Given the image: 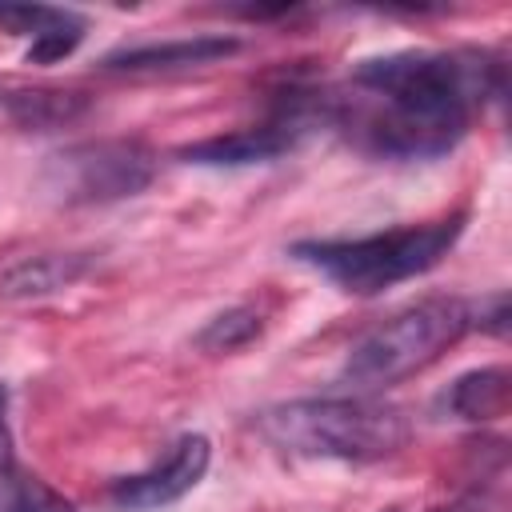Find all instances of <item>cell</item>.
<instances>
[{
	"mask_svg": "<svg viewBox=\"0 0 512 512\" xmlns=\"http://www.w3.org/2000/svg\"><path fill=\"white\" fill-rule=\"evenodd\" d=\"M80 108L72 92H20L16 96V116L20 124H56L68 120Z\"/></svg>",
	"mask_w": 512,
	"mask_h": 512,
	"instance_id": "4fadbf2b",
	"label": "cell"
},
{
	"mask_svg": "<svg viewBox=\"0 0 512 512\" xmlns=\"http://www.w3.org/2000/svg\"><path fill=\"white\" fill-rule=\"evenodd\" d=\"M12 472V436H8V420H4V384H0V476Z\"/></svg>",
	"mask_w": 512,
	"mask_h": 512,
	"instance_id": "5bb4252c",
	"label": "cell"
},
{
	"mask_svg": "<svg viewBox=\"0 0 512 512\" xmlns=\"http://www.w3.org/2000/svg\"><path fill=\"white\" fill-rule=\"evenodd\" d=\"M80 268H84L80 256H32L4 272L0 292L4 296H44V292L72 284L80 276Z\"/></svg>",
	"mask_w": 512,
	"mask_h": 512,
	"instance_id": "30bf717a",
	"label": "cell"
},
{
	"mask_svg": "<svg viewBox=\"0 0 512 512\" xmlns=\"http://www.w3.org/2000/svg\"><path fill=\"white\" fill-rule=\"evenodd\" d=\"M508 396H512V384H508V372L504 368H480V372H468L460 376L452 388H448V408L464 420H496L508 412Z\"/></svg>",
	"mask_w": 512,
	"mask_h": 512,
	"instance_id": "9c48e42d",
	"label": "cell"
},
{
	"mask_svg": "<svg viewBox=\"0 0 512 512\" xmlns=\"http://www.w3.org/2000/svg\"><path fill=\"white\" fill-rule=\"evenodd\" d=\"M436 512H484L476 500H460V504H452V508H436Z\"/></svg>",
	"mask_w": 512,
	"mask_h": 512,
	"instance_id": "9a60e30c",
	"label": "cell"
},
{
	"mask_svg": "<svg viewBox=\"0 0 512 512\" xmlns=\"http://www.w3.org/2000/svg\"><path fill=\"white\" fill-rule=\"evenodd\" d=\"M464 228V216L432 220L420 228H396V232H376L360 240H304L292 248L296 260L312 264L324 272L332 284L356 296H372L380 288H392L400 280H412L448 256Z\"/></svg>",
	"mask_w": 512,
	"mask_h": 512,
	"instance_id": "3957f363",
	"label": "cell"
},
{
	"mask_svg": "<svg viewBox=\"0 0 512 512\" xmlns=\"http://www.w3.org/2000/svg\"><path fill=\"white\" fill-rule=\"evenodd\" d=\"M256 336H260V316L252 308H228V312L212 316L208 328H200L196 344L208 348V352H232V348H244Z\"/></svg>",
	"mask_w": 512,
	"mask_h": 512,
	"instance_id": "8fae6325",
	"label": "cell"
},
{
	"mask_svg": "<svg viewBox=\"0 0 512 512\" xmlns=\"http://www.w3.org/2000/svg\"><path fill=\"white\" fill-rule=\"evenodd\" d=\"M212 448L204 436H180L172 444V452L164 456V464L140 472V476H124L112 484V504L124 512H152L164 508L172 500H180L184 492H192L204 472H208Z\"/></svg>",
	"mask_w": 512,
	"mask_h": 512,
	"instance_id": "8992f818",
	"label": "cell"
},
{
	"mask_svg": "<svg viewBox=\"0 0 512 512\" xmlns=\"http://www.w3.org/2000/svg\"><path fill=\"white\" fill-rule=\"evenodd\" d=\"M8 512H76V508L56 488H48L40 476L8 472Z\"/></svg>",
	"mask_w": 512,
	"mask_h": 512,
	"instance_id": "7c38bea8",
	"label": "cell"
},
{
	"mask_svg": "<svg viewBox=\"0 0 512 512\" xmlns=\"http://www.w3.org/2000/svg\"><path fill=\"white\" fill-rule=\"evenodd\" d=\"M364 92L344 108L352 136L396 160H428L460 144L472 108L500 92V64L480 52H392L352 72Z\"/></svg>",
	"mask_w": 512,
	"mask_h": 512,
	"instance_id": "6da1fadb",
	"label": "cell"
},
{
	"mask_svg": "<svg viewBox=\"0 0 512 512\" xmlns=\"http://www.w3.org/2000/svg\"><path fill=\"white\" fill-rule=\"evenodd\" d=\"M468 328H472V304H464L456 296L420 300V304L396 312L392 320H384L380 328H372L352 348V356L344 364V380L364 392L388 388V384L428 368Z\"/></svg>",
	"mask_w": 512,
	"mask_h": 512,
	"instance_id": "277c9868",
	"label": "cell"
},
{
	"mask_svg": "<svg viewBox=\"0 0 512 512\" xmlns=\"http://www.w3.org/2000/svg\"><path fill=\"white\" fill-rule=\"evenodd\" d=\"M68 200H120L152 180V152L136 140H96L56 156Z\"/></svg>",
	"mask_w": 512,
	"mask_h": 512,
	"instance_id": "5b68a950",
	"label": "cell"
},
{
	"mask_svg": "<svg viewBox=\"0 0 512 512\" xmlns=\"http://www.w3.org/2000/svg\"><path fill=\"white\" fill-rule=\"evenodd\" d=\"M0 24L12 28L16 36H32L28 60L32 64H52L60 56H68L80 36H84V20L64 12V8H0Z\"/></svg>",
	"mask_w": 512,
	"mask_h": 512,
	"instance_id": "52a82bcc",
	"label": "cell"
},
{
	"mask_svg": "<svg viewBox=\"0 0 512 512\" xmlns=\"http://www.w3.org/2000/svg\"><path fill=\"white\" fill-rule=\"evenodd\" d=\"M240 44L228 36H196V40H172V44H144V48H128L108 56V68L120 72H168V68H200L212 60L232 56Z\"/></svg>",
	"mask_w": 512,
	"mask_h": 512,
	"instance_id": "ba28073f",
	"label": "cell"
},
{
	"mask_svg": "<svg viewBox=\"0 0 512 512\" xmlns=\"http://www.w3.org/2000/svg\"><path fill=\"white\" fill-rule=\"evenodd\" d=\"M260 432L296 456L328 460H384L408 444V420L400 408L372 396H324L292 400L260 416Z\"/></svg>",
	"mask_w": 512,
	"mask_h": 512,
	"instance_id": "7a4b0ae2",
	"label": "cell"
}]
</instances>
